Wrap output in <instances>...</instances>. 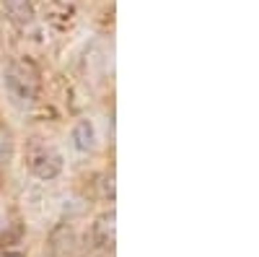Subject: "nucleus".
Listing matches in <instances>:
<instances>
[{
    "label": "nucleus",
    "instance_id": "1",
    "mask_svg": "<svg viewBox=\"0 0 259 257\" xmlns=\"http://www.w3.org/2000/svg\"><path fill=\"white\" fill-rule=\"evenodd\" d=\"M3 83H6L11 104L18 106V109H26V106L34 104V99L39 94V70L31 60L16 57L3 70Z\"/></svg>",
    "mask_w": 259,
    "mask_h": 257
},
{
    "label": "nucleus",
    "instance_id": "2",
    "mask_svg": "<svg viewBox=\"0 0 259 257\" xmlns=\"http://www.w3.org/2000/svg\"><path fill=\"white\" fill-rule=\"evenodd\" d=\"M26 166L36 179H55L62 171V156L47 143H31L26 148Z\"/></svg>",
    "mask_w": 259,
    "mask_h": 257
},
{
    "label": "nucleus",
    "instance_id": "3",
    "mask_svg": "<svg viewBox=\"0 0 259 257\" xmlns=\"http://www.w3.org/2000/svg\"><path fill=\"white\" fill-rule=\"evenodd\" d=\"M91 239L99 249H114V242H117V213H114V208L104 210L96 218V224L91 229Z\"/></svg>",
    "mask_w": 259,
    "mask_h": 257
},
{
    "label": "nucleus",
    "instance_id": "4",
    "mask_svg": "<svg viewBox=\"0 0 259 257\" xmlns=\"http://www.w3.org/2000/svg\"><path fill=\"white\" fill-rule=\"evenodd\" d=\"M75 231L68 224H60L50 234V257H73L75 254Z\"/></svg>",
    "mask_w": 259,
    "mask_h": 257
},
{
    "label": "nucleus",
    "instance_id": "5",
    "mask_svg": "<svg viewBox=\"0 0 259 257\" xmlns=\"http://www.w3.org/2000/svg\"><path fill=\"white\" fill-rule=\"evenodd\" d=\"M70 138H73V148H75V151H80V154L94 151V148H96V130H94V122H91V120H78V122L73 125Z\"/></svg>",
    "mask_w": 259,
    "mask_h": 257
},
{
    "label": "nucleus",
    "instance_id": "6",
    "mask_svg": "<svg viewBox=\"0 0 259 257\" xmlns=\"http://www.w3.org/2000/svg\"><path fill=\"white\" fill-rule=\"evenodd\" d=\"M3 8L11 21L16 24H29L34 18V3L31 0H3Z\"/></svg>",
    "mask_w": 259,
    "mask_h": 257
},
{
    "label": "nucleus",
    "instance_id": "7",
    "mask_svg": "<svg viewBox=\"0 0 259 257\" xmlns=\"http://www.w3.org/2000/svg\"><path fill=\"white\" fill-rule=\"evenodd\" d=\"M52 3L55 6H60L65 13H73L75 11V3H78V0H52Z\"/></svg>",
    "mask_w": 259,
    "mask_h": 257
},
{
    "label": "nucleus",
    "instance_id": "8",
    "mask_svg": "<svg viewBox=\"0 0 259 257\" xmlns=\"http://www.w3.org/2000/svg\"><path fill=\"white\" fill-rule=\"evenodd\" d=\"M0 257H24V254H18V252H6V254H0Z\"/></svg>",
    "mask_w": 259,
    "mask_h": 257
}]
</instances>
